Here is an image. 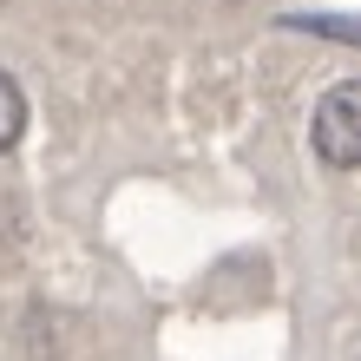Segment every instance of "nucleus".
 <instances>
[{"label": "nucleus", "instance_id": "f257e3e1", "mask_svg": "<svg viewBox=\"0 0 361 361\" xmlns=\"http://www.w3.org/2000/svg\"><path fill=\"white\" fill-rule=\"evenodd\" d=\"M309 145H315V158H322L329 171H355L361 164V86L355 79L322 92V105H315V118H309Z\"/></svg>", "mask_w": 361, "mask_h": 361}, {"label": "nucleus", "instance_id": "f03ea898", "mask_svg": "<svg viewBox=\"0 0 361 361\" xmlns=\"http://www.w3.org/2000/svg\"><path fill=\"white\" fill-rule=\"evenodd\" d=\"M20 132H27V92L13 73H0V152H13Z\"/></svg>", "mask_w": 361, "mask_h": 361}]
</instances>
